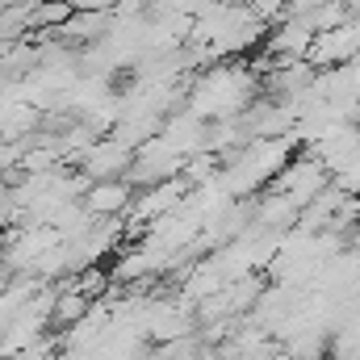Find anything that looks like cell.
Here are the masks:
<instances>
[{"mask_svg":"<svg viewBox=\"0 0 360 360\" xmlns=\"http://www.w3.org/2000/svg\"><path fill=\"white\" fill-rule=\"evenodd\" d=\"M117 205H126V188L113 184V180H101V184L89 193V210L92 214H109V210H117Z\"/></svg>","mask_w":360,"mask_h":360,"instance_id":"obj_1","label":"cell"},{"mask_svg":"<svg viewBox=\"0 0 360 360\" xmlns=\"http://www.w3.org/2000/svg\"><path fill=\"white\" fill-rule=\"evenodd\" d=\"M51 310H55V319H59V323H76V319H84V310H89V302H84V293L76 289V293H68V297H59V302H55Z\"/></svg>","mask_w":360,"mask_h":360,"instance_id":"obj_2","label":"cell"}]
</instances>
